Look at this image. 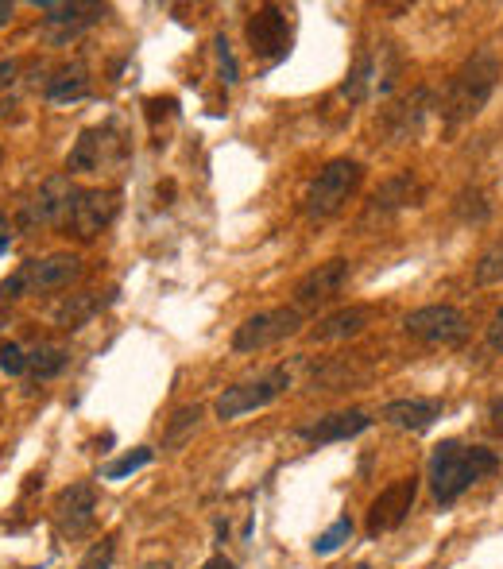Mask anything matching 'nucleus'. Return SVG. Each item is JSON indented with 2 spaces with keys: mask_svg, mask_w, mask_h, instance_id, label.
Returning <instances> with one entry per match:
<instances>
[{
  "mask_svg": "<svg viewBox=\"0 0 503 569\" xmlns=\"http://www.w3.org/2000/svg\"><path fill=\"white\" fill-rule=\"evenodd\" d=\"M500 469V457L488 446H461V442H442L434 446V457H430V484H434V496L438 504L449 508L457 504L476 480H484L488 473Z\"/></svg>",
  "mask_w": 503,
  "mask_h": 569,
  "instance_id": "f257e3e1",
  "label": "nucleus"
},
{
  "mask_svg": "<svg viewBox=\"0 0 503 569\" xmlns=\"http://www.w3.org/2000/svg\"><path fill=\"white\" fill-rule=\"evenodd\" d=\"M500 74L503 66L496 59V51H476L473 59L461 62V70L449 78V86H445V97H442V120L449 128H457V124H465V120L480 117V109L492 101V93L500 86Z\"/></svg>",
  "mask_w": 503,
  "mask_h": 569,
  "instance_id": "f03ea898",
  "label": "nucleus"
},
{
  "mask_svg": "<svg viewBox=\"0 0 503 569\" xmlns=\"http://www.w3.org/2000/svg\"><path fill=\"white\" fill-rule=\"evenodd\" d=\"M82 275V260L74 252H51L43 260H28L0 283V302H16L24 295H47L62 291Z\"/></svg>",
  "mask_w": 503,
  "mask_h": 569,
  "instance_id": "7ed1b4c3",
  "label": "nucleus"
},
{
  "mask_svg": "<svg viewBox=\"0 0 503 569\" xmlns=\"http://www.w3.org/2000/svg\"><path fill=\"white\" fill-rule=\"evenodd\" d=\"M360 182H364V167L356 159H349V155L329 159L318 171V179L310 182V190H306V213L318 217V221L333 217L360 190Z\"/></svg>",
  "mask_w": 503,
  "mask_h": 569,
  "instance_id": "20e7f679",
  "label": "nucleus"
},
{
  "mask_svg": "<svg viewBox=\"0 0 503 569\" xmlns=\"http://www.w3.org/2000/svg\"><path fill=\"white\" fill-rule=\"evenodd\" d=\"M74 202H78V186L70 182V175H51L20 206L16 221H20V229H55V225L66 229V221L74 213Z\"/></svg>",
  "mask_w": 503,
  "mask_h": 569,
  "instance_id": "39448f33",
  "label": "nucleus"
},
{
  "mask_svg": "<svg viewBox=\"0 0 503 569\" xmlns=\"http://www.w3.org/2000/svg\"><path fill=\"white\" fill-rule=\"evenodd\" d=\"M287 388H291V372H287V368H271V372L256 376V380H244V384L225 388L217 395L213 411H217V419L221 422H233V419H240V415H248V411L267 407L271 399H279Z\"/></svg>",
  "mask_w": 503,
  "mask_h": 569,
  "instance_id": "423d86ee",
  "label": "nucleus"
},
{
  "mask_svg": "<svg viewBox=\"0 0 503 569\" xmlns=\"http://www.w3.org/2000/svg\"><path fill=\"white\" fill-rule=\"evenodd\" d=\"M302 330V310L298 306H275V310H264V314H252L244 318L233 333V349L237 353H256V349H267V345H279L287 337H295Z\"/></svg>",
  "mask_w": 503,
  "mask_h": 569,
  "instance_id": "0eeeda50",
  "label": "nucleus"
},
{
  "mask_svg": "<svg viewBox=\"0 0 503 569\" xmlns=\"http://www.w3.org/2000/svg\"><path fill=\"white\" fill-rule=\"evenodd\" d=\"M403 330L415 341H426V345H461L469 337V318L457 310V306H445V302H434V306H418L403 318Z\"/></svg>",
  "mask_w": 503,
  "mask_h": 569,
  "instance_id": "6e6552de",
  "label": "nucleus"
},
{
  "mask_svg": "<svg viewBox=\"0 0 503 569\" xmlns=\"http://www.w3.org/2000/svg\"><path fill=\"white\" fill-rule=\"evenodd\" d=\"M128 155L124 148V136L117 132V124H101V128H86L82 136H78V144L70 151V159H66V167L70 171H105V167H113Z\"/></svg>",
  "mask_w": 503,
  "mask_h": 569,
  "instance_id": "1a4fd4ad",
  "label": "nucleus"
},
{
  "mask_svg": "<svg viewBox=\"0 0 503 569\" xmlns=\"http://www.w3.org/2000/svg\"><path fill=\"white\" fill-rule=\"evenodd\" d=\"M35 8L47 12V16H43V39H47L51 47H62V43L78 39L89 24H97V20L105 16L101 4H55V0H35Z\"/></svg>",
  "mask_w": 503,
  "mask_h": 569,
  "instance_id": "9d476101",
  "label": "nucleus"
},
{
  "mask_svg": "<svg viewBox=\"0 0 503 569\" xmlns=\"http://www.w3.org/2000/svg\"><path fill=\"white\" fill-rule=\"evenodd\" d=\"M248 47H252L256 59H283L291 51V20H287V12L275 8V4H264L248 20Z\"/></svg>",
  "mask_w": 503,
  "mask_h": 569,
  "instance_id": "9b49d317",
  "label": "nucleus"
},
{
  "mask_svg": "<svg viewBox=\"0 0 503 569\" xmlns=\"http://www.w3.org/2000/svg\"><path fill=\"white\" fill-rule=\"evenodd\" d=\"M415 496H418V477L391 480L384 492L372 500V508H368V535L376 539V535H384V531H395V527L411 515Z\"/></svg>",
  "mask_w": 503,
  "mask_h": 569,
  "instance_id": "f8f14e48",
  "label": "nucleus"
},
{
  "mask_svg": "<svg viewBox=\"0 0 503 569\" xmlns=\"http://www.w3.org/2000/svg\"><path fill=\"white\" fill-rule=\"evenodd\" d=\"M117 210H120L117 190H78V202H74V213H70L66 229L78 240H93L101 229L113 225Z\"/></svg>",
  "mask_w": 503,
  "mask_h": 569,
  "instance_id": "ddd939ff",
  "label": "nucleus"
},
{
  "mask_svg": "<svg viewBox=\"0 0 503 569\" xmlns=\"http://www.w3.org/2000/svg\"><path fill=\"white\" fill-rule=\"evenodd\" d=\"M97 519V492L93 484H70L62 488L59 500H55V527H59L62 539H82Z\"/></svg>",
  "mask_w": 503,
  "mask_h": 569,
  "instance_id": "4468645a",
  "label": "nucleus"
},
{
  "mask_svg": "<svg viewBox=\"0 0 503 569\" xmlns=\"http://www.w3.org/2000/svg\"><path fill=\"white\" fill-rule=\"evenodd\" d=\"M349 283V260H326L314 271H306L295 287V306L310 310L318 302H329L333 295H341V287Z\"/></svg>",
  "mask_w": 503,
  "mask_h": 569,
  "instance_id": "2eb2a0df",
  "label": "nucleus"
},
{
  "mask_svg": "<svg viewBox=\"0 0 503 569\" xmlns=\"http://www.w3.org/2000/svg\"><path fill=\"white\" fill-rule=\"evenodd\" d=\"M422 198H426V186L418 182L415 171H399L380 182V190L368 202V217H387V213H399L407 206H422Z\"/></svg>",
  "mask_w": 503,
  "mask_h": 569,
  "instance_id": "dca6fc26",
  "label": "nucleus"
},
{
  "mask_svg": "<svg viewBox=\"0 0 503 569\" xmlns=\"http://www.w3.org/2000/svg\"><path fill=\"white\" fill-rule=\"evenodd\" d=\"M368 426H372V419L364 411H333L310 426H298V438L314 442V446H329V442H349L356 434H364Z\"/></svg>",
  "mask_w": 503,
  "mask_h": 569,
  "instance_id": "f3484780",
  "label": "nucleus"
},
{
  "mask_svg": "<svg viewBox=\"0 0 503 569\" xmlns=\"http://www.w3.org/2000/svg\"><path fill=\"white\" fill-rule=\"evenodd\" d=\"M384 419L399 430L422 434L442 419V399H391L384 407Z\"/></svg>",
  "mask_w": 503,
  "mask_h": 569,
  "instance_id": "a211bd4d",
  "label": "nucleus"
},
{
  "mask_svg": "<svg viewBox=\"0 0 503 569\" xmlns=\"http://www.w3.org/2000/svg\"><path fill=\"white\" fill-rule=\"evenodd\" d=\"M430 90H415L411 97H403L395 109H387V136L395 140V144H403V140H411V136H418V128H422V117L430 113Z\"/></svg>",
  "mask_w": 503,
  "mask_h": 569,
  "instance_id": "6ab92c4d",
  "label": "nucleus"
},
{
  "mask_svg": "<svg viewBox=\"0 0 503 569\" xmlns=\"http://www.w3.org/2000/svg\"><path fill=\"white\" fill-rule=\"evenodd\" d=\"M368 322H372V310H368V306H345V310L326 314V318L310 330V337H314V341H349V337L368 330Z\"/></svg>",
  "mask_w": 503,
  "mask_h": 569,
  "instance_id": "aec40b11",
  "label": "nucleus"
},
{
  "mask_svg": "<svg viewBox=\"0 0 503 569\" xmlns=\"http://www.w3.org/2000/svg\"><path fill=\"white\" fill-rule=\"evenodd\" d=\"M105 302L97 291H82V295H66V299L55 306V326L59 330H82L89 318L101 310Z\"/></svg>",
  "mask_w": 503,
  "mask_h": 569,
  "instance_id": "412c9836",
  "label": "nucleus"
},
{
  "mask_svg": "<svg viewBox=\"0 0 503 569\" xmlns=\"http://www.w3.org/2000/svg\"><path fill=\"white\" fill-rule=\"evenodd\" d=\"M89 93V74L82 62H70V66H62L59 74L47 82V101H55V105H66V101H82Z\"/></svg>",
  "mask_w": 503,
  "mask_h": 569,
  "instance_id": "4be33fe9",
  "label": "nucleus"
},
{
  "mask_svg": "<svg viewBox=\"0 0 503 569\" xmlns=\"http://www.w3.org/2000/svg\"><path fill=\"white\" fill-rule=\"evenodd\" d=\"M376 86H380V62H376V55H360L356 66L349 70V78H345V86H341V97H349L353 105H360V101L372 97Z\"/></svg>",
  "mask_w": 503,
  "mask_h": 569,
  "instance_id": "5701e85b",
  "label": "nucleus"
},
{
  "mask_svg": "<svg viewBox=\"0 0 503 569\" xmlns=\"http://www.w3.org/2000/svg\"><path fill=\"white\" fill-rule=\"evenodd\" d=\"M66 364H70V349L66 345H35L28 353V372L35 380H55Z\"/></svg>",
  "mask_w": 503,
  "mask_h": 569,
  "instance_id": "b1692460",
  "label": "nucleus"
},
{
  "mask_svg": "<svg viewBox=\"0 0 503 569\" xmlns=\"http://www.w3.org/2000/svg\"><path fill=\"white\" fill-rule=\"evenodd\" d=\"M198 422H202V407H198V403H194V407H178L175 415H171V422H167L163 446H167V450H182V446L194 438Z\"/></svg>",
  "mask_w": 503,
  "mask_h": 569,
  "instance_id": "393cba45",
  "label": "nucleus"
},
{
  "mask_svg": "<svg viewBox=\"0 0 503 569\" xmlns=\"http://www.w3.org/2000/svg\"><path fill=\"white\" fill-rule=\"evenodd\" d=\"M476 283H480V287L503 283V237L480 256V264H476Z\"/></svg>",
  "mask_w": 503,
  "mask_h": 569,
  "instance_id": "a878e982",
  "label": "nucleus"
},
{
  "mask_svg": "<svg viewBox=\"0 0 503 569\" xmlns=\"http://www.w3.org/2000/svg\"><path fill=\"white\" fill-rule=\"evenodd\" d=\"M144 465H151V450H148V446H140V450L124 453V457H120V461H113V465H109L101 477H105V480H124V477H132L136 469H144Z\"/></svg>",
  "mask_w": 503,
  "mask_h": 569,
  "instance_id": "bb28decb",
  "label": "nucleus"
},
{
  "mask_svg": "<svg viewBox=\"0 0 503 569\" xmlns=\"http://www.w3.org/2000/svg\"><path fill=\"white\" fill-rule=\"evenodd\" d=\"M117 558V539H101L89 546V554L78 562V569H109Z\"/></svg>",
  "mask_w": 503,
  "mask_h": 569,
  "instance_id": "cd10ccee",
  "label": "nucleus"
},
{
  "mask_svg": "<svg viewBox=\"0 0 503 569\" xmlns=\"http://www.w3.org/2000/svg\"><path fill=\"white\" fill-rule=\"evenodd\" d=\"M349 535H353V523H349V519H337L326 535H318L314 550H318V554H333L337 546H345V542H349Z\"/></svg>",
  "mask_w": 503,
  "mask_h": 569,
  "instance_id": "c85d7f7f",
  "label": "nucleus"
},
{
  "mask_svg": "<svg viewBox=\"0 0 503 569\" xmlns=\"http://www.w3.org/2000/svg\"><path fill=\"white\" fill-rule=\"evenodd\" d=\"M213 47H217V62H221V82H225V86H237L240 70H237V59H233L229 39H225V35H217V39H213Z\"/></svg>",
  "mask_w": 503,
  "mask_h": 569,
  "instance_id": "c756f323",
  "label": "nucleus"
},
{
  "mask_svg": "<svg viewBox=\"0 0 503 569\" xmlns=\"http://www.w3.org/2000/svg\"><path fill=\"white\" fill-rule=\"evenodd\" d=\"M0 368L8 372V376H24L28 372V353L20 349V345H0Z\"/></svg>",
  "mask_w": 503,
  "mask_h": 569,
  "instance_id": "7c9ffc66",
  "label": "nucleus"
},
{
  "mask_svg": "<svg viewBox=\"0 0 503 569\" xmlns=\"http://www.w3.org/2000/svg\"><path fill=\"white\" fill-rule=\"evenodd\" d=\"M488 349H492V353H503V310L492 318V326H488Z\"/></svg>",
  "mask_w": 503,
  "mask_h": 569,
  "instance_id": "2f4dec72",
  "label": "nucleus"
},
{
  "mask_svg": "<svg viewBox=\"0 0 503 569\" xmlns=\"http://www.w3.org/2000/svg\"><path fill=\"white\" fill-rule=\"evenodd\" d=\"M16 74H20V62H16V59H4V62H0V93L8 90L12 82H16Z\"/></svg>",
  "mask_w": 503,
  "mask_h": 569,
  "instance_id": "473e14b6",
  "label": "nucleus"
},
{
  "mask_svg": "<svg viewBox=\"0 0 503 569\" xmlns=\"http://www.w3.org/2000/svg\"><path fill=\"white\" fill-rule=\"evenodd\" d=\"M202 569H237V562H229L225 554H217V558H209V562H206Z\"/></svg>",
  "mask_w": 503,
  "mask_h": 569,
  "instance_id": "72a5a7b5",
  "label": "nucleus"
},
{
  "mask_svg": "<svg viewBox=\"0 0 503 569\" xmlns=\"http://www.w3.org/2000/svg\"><path fill=\"white\" fill-rule=\"evenodd\" d=\"M12 16H16V8H12L8 0H0V28H4V24H12Z\"/></svg>",
  "mask_w": 503,
  "mask_h": 569,
  "instance_id": "f704fd0d",
  "label": "nucleus"
},
{
  "mask_svg": "<svg viewBox=\"0 0 503 569\" xmlns=\"http://www.w3.org/2000/svg\"><path fill=\"white\" fill-rule=\"evenodd\" d=\"M488 415H492V422H496V426H503V399H492Z\"/></svg>",
  "mask_w": 503,
  "mask_h": 569,
  "instance_id": "c9c22d12",
  "label": "nucleus"
},
{
  "mask_svg": "<svg viewBox=\"0 0 503 569\" xmlns=\"http://www.w3.org/2000/svg\"><path fill=\"white\" fill-rule=\"evenodd\" d=\"M144 569H171V562H148Z\"/></svg>",
  "mask_w": 503,
  "mask_h": 569,
  "instance_id": "e433bc0d",
  "label": "nucleus"
},
{
  "mask_svg": "<svg viewBox=\"0 0 503 569\" xmlns=\"http://www.w3.org/2000/svg\"><path fill=\"white\" fill-rule=\"evenodd\" d=\"M0 229H4V217H0Z\"/></svg>",
  "mask_w": 503,
  "mask_h": 569,
  "instance_id": "4c0bfd02",
  "label": "nucleus"
},
{
  "mask_svg": "<svg viewBox=\"0 0 503 569\" xmlns=\"http://www.w3.org/2000/svg\"><path fill=\"white\" fill-rule=\"evenodd\" d=\"M0 159H4V148H0Z\"/></svg>",
  "mask_w": 503,
  "mask_h": 569,
  "instance_id": "58836bf2",
  "label": "nucleus"
}]
</instances>
